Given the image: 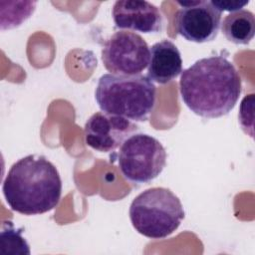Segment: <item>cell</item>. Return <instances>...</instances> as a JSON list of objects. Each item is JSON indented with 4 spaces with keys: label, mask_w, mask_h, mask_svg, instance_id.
I'll return each instance as SVG.
<instances>
[{
    "label": "cell",
    "mask_w": 255,
    "mask_h": 255,
    "mask_svg": "<svg viewBox=\"0 0 255 255\" xmlns=\"http://www.w3.org/2000/svg\"><path fill=\"white\" fill-rule=\"evenodd\" d=\"M138 130L131 121L104 112L92 115L85 124V142L101 152H112Z\"/></svg>",
    "instance_id": "8"
},
{
    "label": "cell",
    "mask_w": 255,
    "mask_h": 255,
    "mask_svg": "<svg viewBox=\"0 0 255 255\" xmlns=\"http://www.w3.org/2000/svg\"><path fill=\"white\" fill-rule=\"evenodd\" d=\"M7 8L1 5V30L13 29L20 26L35 11L37 2L35 1H19L5 2Z\"/></svg>",
    "instance_id": "12"
},
{
    "label": "cell",
    "mask_w": 255,
    "mask_h": 255,
    "mask_svg": "<svg viewBox=\"0 0 255 255\" xmlns=\"http://www.w3.org/2000/svg\"><path fill=\"white\" fill-rule=\"evenodd\" d=\"M2 190L13 211L24 215L43 214L59 204L62 179L47 157L29 154L12 164Z\"/></svg>",
    "instance_id": "2"
},
{
    "label": "cell",
    "mask_w": 255,
    "mask_h": 255,
    "mask_svg": "<svg viewBox=\"0 0 255 255\" xmlns=\"http://www.w3.org/2000/svg\"><path fill=\"white\" fill-rule=\"evenodd\" d=\"M156 88L143 75L105 74L98 82L95 98L102 112L144 122L155 105Z\"/></svg>",
    "instance_id": "3"
},
{
    "label": "cell",
    "mask_w": 255,
    "mask_h": 255,
    "mask_svg": "<svg viewBox=\"0 0 255 255\" xmlns=\"http://www.w3.org/2000/svg\"><path fill=\"white\" fill-rule=\"evenodd\" d=\"M184 215L180 199L165 187H151L142 191L129 206L133 228L150 239H163L172 234Z\"/></svg>",
    "instance_id": "4"
},
{
    "label": "cell",
    "mask_w": 255,
    "mask_h": 255,
    "mask_svg": "<svg viewBox=\"0 0 255 255\" xmlns=\"http://www.w3.org/2000/svg\"><path fill=\"white\" fill-rule=\"evenodd\" d=\"M113 19L117 28L149 34L160 32L163 18L159 9L147 1L121 0L113 6Z\"/></svg>",
    "instance_id": "9"
},
{
    "label": "cell",
    "mask_w": 255,
    "mask_h": 255,
    "mask_svg": "<svg viewBox=\"0 0 255 255\" xmlns=\"http://www.w3.org/2000/svg\"><path fill=\"white\" fill-rule=\"evenodd\" d=\"M119 168L126 179L144 184L155 179L166 164V151L161 142L146 133H133L120 146Z\"/></svg>",
    "instance_id": "5"
},
{
    "label": "cell",
    "mask_w": 255,
    "mask_h": 255,
    "mask_svg": "<svg viewBox=\"0 0 255 255\" xmlns=\"http://www.w3.org/2000/svg\"><path fill=\"white\" fill-rule=\"evenodd\" d=\"M242 81L235 66L223 56L197 60L181 72L179 92L183 103L205 119L226 116L236 106Z\"/></svg>",
    "instance_id": "1"
},
{
    "label": "cell",
    "mask_w": 255,
    "mask_h": 255,
    "mask_svg": "<svg viewBox=\"0 0 255 255\" xmlns=\"http://www.w3.org/2000/svg\"><path fill=\"white\" fill-rule=\"evenodd\" d=\"M0 247L2 253L30 254L29 244L22 236V229L15 228L11 222H9L7 229L1 231Z\"/></svg>",
    "instance_id": "13"
},
{
    "label": "cell",
    "mask_w": 255,
    "mask_h": 255,
    "mask_svg": "<svg viewBox=\"0 0 255 255\" xmlns=\"http://www.w3.org/2000/svg\"><path fill=\"white\" fill-rule=\"evenodd\" d=\"M148 60L147 43L140 35L130 31H117L102 49L103 64L114 75H140L147 67Z\"/></svg>",
    "instance_id": "6"
},
{
    "label": "cell",
    "mask_w": 255,
    "mask_h": 255,
    "mask_svg": "<svg viewBox=\"0 0 255 255\" xmlns=\"http://www.w3.org/2000/svg\"><path fill=\"white\" fill-rule=\"evenodd\" d=\"M182 72V60L178 48L169 40H162L149 48L147 78L160 85L167 84Z\"/></svg>",
    "instance_id": "10"
},
{
    "label": "cell",
    "mask_w": 255,
    "mask_h": 255,
    "mask_svg": "<svg viewBox=\"0 0 255 255\" xmlns=\"http://www.w3.org/2000/svg\"><path fill=\"white\" fill-rule=\"evenodd\" d=\"M181 9L175 15L177 33L185 40L206 43L214 40L221 25V12L210 1H177Z\"/></svg>",
    "instance_id": "7"
},
{
    "label": "cell",
    "mask_w": 255,
    "mask_h": 255,
    "mask_svg": "<svg viewBox=\"0 0 255 255\" xmlns=\"http://www.w3.org/2000/svg\"><path fill=\"white\" fill-rule=\"evenodd\" d=\"M221 31L229 42L247 45L255 34L254 14L248 10H239L228 14L221 23Z\"/></svg>",
    "instance_id": "11"
},
{
    "label": "cell",
    "mask_w": 255,
    "mask_h": 255,
    "mask_svg": "<svg viewBox=\"0 0 255 255\" xmlns=\"http://www.w3.org/2000/svg\"><path fill=\"white\" fill-rule=\"evenodd\" d=\"M211 4L218 9L220 12L222 11H239L245 5L249 3V1H240V0H211Z\"/></svg>",
    "instance_id": "14"
}]
</instances>
